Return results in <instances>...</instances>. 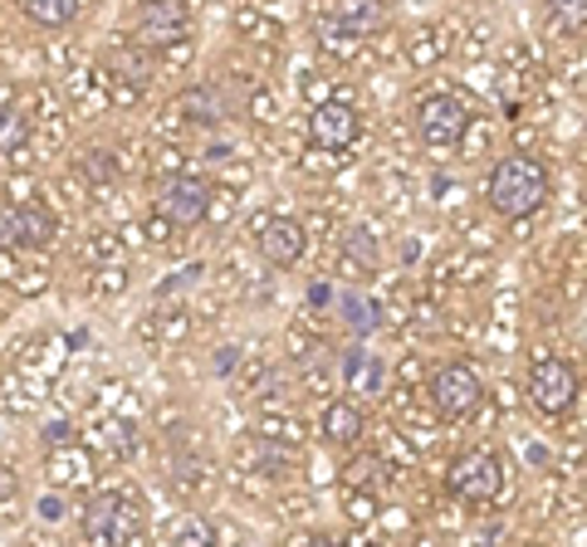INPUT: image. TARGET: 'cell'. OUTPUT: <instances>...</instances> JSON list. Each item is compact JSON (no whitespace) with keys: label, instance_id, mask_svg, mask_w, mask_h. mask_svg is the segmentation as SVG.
Segmentation results:
<instances>
[{"label":"cell","instance_id":"obj_1","mask_svg":"<svg viewBox=\"0 0 587 547\" xmlns=\"http://www.w3.org/2000/svg\"><path fill=\"white\" fill-rule=\"evenodd\" d=\"M485 196H489V210H495V216H505V220H524V216H534V210H544V201H548V171H544V161H534V157H524V152L495 161Z\"/></svg>","mask_w":587,"mask_h":547},{"label":"cell","instance_id":"obj_2","mask_svg":"<svg viewBox=\"0 0 587 547\" xmlns=\"http://www.w3.org/2000/svg\"><path fill=\"white\" fill-rule=\"evenodd\" d=\"M446 489L456 494L460 504H495L499 489H505V459L495 450H465L450 459L446 469Z\"/></svg>","mask_w":587,"mask_h":547},{"label":"cell","instance_id":"obj_3","mask_svg":"<svg viewBox=\"0 0 587 547\" xmlns=\"http://www.w3.org/2000/svg\"><path fill=\"white\" fill-rule=\"evenodd\" d=\"M529 401L544 416H568L573 401H578V371L563 357H538L529 367Z\"/></svg>","mask_w":587,"mask_h":547},{"label":"cell","instance_id":"obj_4","mask_svg":"<svg viewBox=\"0 0 587 547\" xmlns=\"http://www.w3.org/2000/svg\"><path fill=\"white\" fill-rule=\"evenodd\" d=\"M211 181H201V177H171L162 191H157V216L167 220V226H177V230H191V226H201L206 216H211Z\"/></svg>","mask_w":587,"mask_h":547},{"label":"cell","instance_id":"obj_5","mask_svg":"<svg viewBox=\"0 0 587 547\" xmlns=\"http://www.w3.org/2000/svg\"><path fill=\"white\" fill-rule=\"evenodd\" d=\"M480 396H485V381H480V371H475L470 362H446L431 377V401L440 416H470L475 406H480Z\"/></svg>","mask_w":587,"mask_h":547},{"label":"cell","instance_id":"obj_6","mask_svg":"<svg viewBox=\"0 0 587 547\" xmlns=\"http://www.w3.org/2000/svg\"><path fill=\"white\" fill-rule=\"evenodd\" d=\"M362 137V118L352 103H338V98H324L309 118V142L318 152H348Z\"/></svg>","mask_w":587,"mask_h":547},{"label":"cell","instance_id":"obj_7","mask_svg":"<svg viewBox=\"0 0 587 547\" xmlns=\"http://www.w3.org/2000/svg\"><path fill=\"white\" fill-rule=\"evenodd\" d=\"M465 122H470V113H465V103L450 93H431L416 103V132L431 147H456L465 137Z\"/></svg>","mask_w":587,"mask_h":547},{"label":"cell","instance_id":"obj_8","mask_svg":"<svg viewBox=\"0 0 587 547\" xmlns=\"http://www.w3.org/2000/svg\"><path fill=\"white\" fill-rule=\"evenodd\" d=\"M187 30H191V10H187V0H152V6L142 10V20H138V40H142V44H152V49L187 40Z\"/></svg>","mask_w":587,"mask_h":547},{"label":"cell","instance_id":"obj_9","mask_svg":"<svg viewBox=\"0 0 587 547\" xmlns=\"http://www.w3.org/2000/svg\"><path fill=\"white\" fill-rule=\"evenodd\" d=\"M304 250H309V235H304L299 220H269V226L260 230V255H265V265L294 269V265L304 259Z\"/></svg>","mask_w":587,"mask_h":547},{"label":"cell","instance_id":"obj_10","mask_svg":"<svg viewBox=\"0 0 587 547\" xmlns=\"http://www.w3.org/2000/svg\"><path fill=\"white\" fill-rule=\"evenodd\" d=\"M342 387H348L352 396H377L382 391V357H372L367 347H352L348 357H342Z\"/></svg>","mask_w":587,"mask_h":547},{"label":"cell","instance_id":"obj_11","mask_svg":"<svg viewBox=\"0 0 587 547\" xmlns=\"http://www.w3.org/2000/svg\"><path fill=\"white\" fill-rule=\"evenodd\" d=\"M362 435V410L352 401H334L324 410V440L328 445H352Z\"/></svg>","mask_w":587,"mask_h":547},{"label":"cell","instance_id":"obj_12","mask_svg":"<svg viewBox=\"0 0 587 547\" xmlns=\"http://www.w3.org/2000/svg\"><path fill=\"white\" fill-rule=\"evenodd\" d=\"M122 494H93L89 508H83V533H89V543H108V524H113Z\"/></svg>","mask_w":587,"mask_h":547},{"label":"cell","instance_id":"obj_13","mask_svg":"<svg viewBox=\"0 0 587 547\" xmlns=\"http://www.w3.org/2000/svg\"><path fill=\"white\" fill-rule=\"evenodd\" d=\"M334 20L348 24L352 34H367L372 24H382V0H342L334 6Z\"/></svg>","mask_w":587,"mask_h":547},{"label":"cell","instance_id":"obj_14","mask_svg":"<svg viewBox=\"0 0 587 547\" xmlns=\"http://www.w3.org/2000/svg\"><path fill=\"white\" fill-rule=\"evenodd\" d=\"M108 543H113V547L142 543V504H132V499H122V504H118L113 524H108Z\"/></svg>","mask_w":587,"mask_h":547},{"label":"cell","instance_id":"obj_15","mask_svg":"<svg viewBox=\"0 0 587 547\" xmlns=\"http://www.w3.org/2000/svg\"><path fill=\"white\" fill-rule=\"evenodd\" d=\"M24 16L34 24H44V30H59V24H69L79 16V0H24Z\"/></svg>","mask_w":587,"mask_h":547},{"label":"cell","instance_id":"obj_16","mask_svg":"<svg viewBox=\"0 0 587 547\" xmlns=\"http://www.w3.org/2000/svg\"><path fill=\"white\" fill-rule=\"evenodd\" d=\"M30 142V122L20 108H0V152H20Z\"/></svg>","mask_w":587,"mask_h":547},{"label":"cell","instance_id":"obj_17","mask_svg":"<svg viewBox=\"0 0 587 547\" xmlns=\"http://www.w3.org/2000/svg\"><path fill=\"white\" fill-rule=\"evenodd\" d=\"M548 16H554V24H563V30H583L587 24V0H544Z\"/></svg>","mask_w":587,"mask_h":547},{"label":"cell","instance_id":"obj_18","mask_svg":"<svg viewBox=\"0 0 587 547\" xmlns=\"http://www.w3.org/2000/svg\"><path fill=\"white\" fill-rule=\"evenodd\" d=\"M342 314H348L352 332H372V328H377V308L367 304L362 294H348V298H342Z\"/></svg>","mask_w":587,"mask_h":547},{"label":"cell","instance_id":"obj_19","mask_svg":"<svg viewBox=\"0 0 587 547\" xmlns=\"http://www.w3.org/2000/svg\"><path fill=\"white\" fill-rule=\"evenodd\" d=\"M181 113H191L201 122H216V98L206 89H187V93H181Z\"/></svg>","mask_w":587,"mask_h":547},{"label":"cell","instance_id":"obj_20","mask_svg":"<svg viewBox=\"0 0 587 547\" xmlns=\"http://www.w3.org/2000/svg\"><path fill=\"white\" fill-rule=\"evenodd\" d=\"M211 538H216V533L206 528V524H177V528H171V543H191V547H206Z\"/></svg>","mask_w":587,"mask_h":547},{"label":"cell","instance_id":"obj_21","mask_svg":"<svg viewBox=\"0 0 587 547\" xmlns=\"http://www.w3.org/2000/svg\"><path fill=\"white\" fill-rule=\"evenodd\" d=\"M236 362H240L236 347H220V352H216V371H220V377H230V371H236Z\"/></svg>","mask_w":587,"mask_h":547},{"label":"cell","instance_id":"obj_22","mask_svg":"<svg viewBox=\"0 0 587 547\" xmlns=\"http://www.w3.org/2000/svg\"><path fill=\"white\" fill-rule=\"evenodd\" d=\"M40 518L59 524V518H64V499H40Z\"/></svg>","mask_w":587,"mask_h":547},{"label":"cell","instance_id":"obj_23","mask_svg":"<svg viewBox=\"0 0 587 547\" xmlns=\"http://www.w3.org/2000/svg\"><path fill=\"white\" fill-rule=\"evenodd\" d=\"M309 304H314V308H324V304H334V289H328V284H324V279H318V284H314V289H309Z\"/></svg>","mask_w":587,"mask_h":547},{"label":"cell","instance_id":"obj_24","mask_svg":"<svg viewBox=\"0 0 587 547\" xmlns=\"http://www.w3.org/2000/svg\"><path fill=\"white\" fill-rule=\"evenodd\" d=\"M372 514H377V508L367 499H352V518H372Z\"/></svg>","mask_w":587,"mask_h":547},{"label":"cell","instance_id":"obj_25","mask_svg":"<svg viewBox=\"0 0 587 547\" xmlns=\"http://www.w3.org/2000/svg\"><path fill=\"white\" fill-rule=\"evenodd\" d=\"M16 489V479H10V469H0V494H10Z\"/></svg>","mask_w":587,"mask_h":547}]
</instances>
